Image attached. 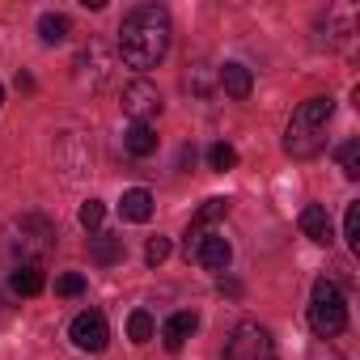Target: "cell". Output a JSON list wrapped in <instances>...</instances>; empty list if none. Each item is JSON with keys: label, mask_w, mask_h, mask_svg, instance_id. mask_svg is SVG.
<instances>
[{"label": "cell", "mask_w": 360, "mask_h": 360, "mask_svg": "<svg viewBox=\"0 0 360 360\" xmlns=\"http://www.w3.org/2000/svg\"><path fill=\"white\" fill-rule=\"evenodd\" d=\"M169 51V13L161 5H140L119 26V60L136 72H148Z\"/></svg>", "instance_id": "1"}, {"label": "cell", "mask_w": 360, "mask_h": 360, "mask_svg": "<svg viewBox=\"0 0 360 360\" xmlns=\"http://www.w3.org/2000/svg\"><path fill=\"white\" fill-rule=\"evenodd\" d=\"M330 115H335V102L330 98H305L288 127H284V153L297 157V161H309L326 148V127H330Z\"/></svg>", "instance_id": "2"}, {"label": "cell", "mask_w": 360, "mask_h": 360, "mask_svg": "<svg viewBox=\"0 0 360 360\" xmlns=\"http://www.w3.org/2000/svg\"><path fill=\"white\" fill-rule=\"evenodd\" d=\"M309 326H314V335L318 339H335L343 326H347V301H343V292H339V284L335 280H314V297H309Z\"/></svg>", "instance_id": "3"}, {"label": "cell", "mask_w": 360, "mask_h": 360, "mask_svg": "<svg viewBox=\"0 0 360 360\" xmlns=\"http://www.w3.org/2000/svg\"><path fill=\"white\" fill-rule=\"evenodd\" d=\"M51 246H56V225L47 221V217H22L13 229H9V250L22 259V263H39L43 267V259L51 255Z\"/></svg>", "instance_id": "4"}, {"label": "cell", "mask_w": 360, "mask_h": 360, "mask_svg": "<svg viewBox=\"0 0 360 360\" xmlns=\"http://www.w3.org/2000/svg\"><path fill=\"white\" fill-rule=\"evenodd\" d=\"M225 360H276V343L259 322H238L225 343Z\"/></svg>", "instance_id": "5"}, {"label": "cell", "mask_w": 360, "mask_h": 360, "mask_svg": "<svg viewBox=\"0 0 360 360\" xmlns=\"http://www.w3.org/2000/svg\"><path fill=\"white\" fill-rule=\"evenodd\" d=\"M119 102H123V115H127L131 123H148V119H157L161 106H165V102H161V89H157L153 81H144V77H140V81H127Z\"/></svg>", "instance_id": "6"}, {"label": "cell", "mask_w": 360, "mask_h": 360, "mask_svg": "<svg viewBox=\"0 0 360 360\" xmlns=\"http://www.w3.org/2000/svg\"><path fill=\"white\" fill-rule=\"evenodd\" d=\"M187 259H195L208 271H225L233 259V246L221 233H187Z\"/></svg>", "instance_id": "7"}, {"label": "cell", "mask_w": 360, "mask_h": 360, "mask_svg": "<svg viewBox=\"0 0 360 360\" xmlns=\"http://www.w3.org/2000/svg\"><path fill=\"white\" fill-rule=\"evenodd\" d=\"M68 339L81 347V352H102L110 343V326H106V314L102 309H81L68 326Z\"/></svg>", "instance_id": "8"}, {"label": "cell", "mask_w": 360, "mask_h": 360, "mask_svg": "<svg viewBox=\"0 0 360 360\" xmlns=\"http://www.w3.org/2000/svg\"><path fill=\"white\" fill-rule=\"evenodd\" d=\"M110 72H115V56H110L102 43H89V47L77 56V77L89 81V89H102V85L110 81Z\"/></svg>", "instance_id": "9"}, {"label": "cell", "mask_w": 360, "mask_h": 360, "mask_svg": "<svg viewBox=\"0 0 360 360\" xmlns=\"http://www.w3.org/2000/svg\"><path fill=\"white\" fill-rule=\"evenodd\" d=\"M195 326H200V318H195L191 309L169 314V318H165V326H161V343H165V352H183V343L195 335Z\"/></svg>", "instance_id": "10"}, {"label": "cell", "mask_w": 360, "mask_h": 360, "mask_svg": "<svg viewBox=\"0 0 360 360\" xmlns=\"http://www.w3.org/2000/svg\"><path fill=\"white\" fill-rule=\"evenodd\" d=\"M217 85H221L233 102H246L250 89H255V77H250L246 64H225V68H217Z\"/></svg>", "instance_id": "11"}, {"label": "cell", "mask_w": 360, "mask_h": 360, "mask_svg": "<svg viewBox=\"0 0 360 360\" xmlns=\"http://www.w3.org/2000/svg\"><path fill=\"white\" fill-rule=\"evenodd\" d=\"M301 233H305L309 242H318V246H330V242H335V225H330V212H326L322 204H309V208L301 212Z\"/></svg>", "instance_id": "12"}, {"label": "cell", "mask_w": 360, "mask_h": 360, "mask_svg": "<svg viewBox=\"0 0 360 360\" xmlns=\"http://www.w3.org/2000/svg\"><path fill=\"white\" fill-rule=\"evenodd\" d=\"M183 85H187L195 98H212V94H217V68H212L208 60H195V64H187Z\"/></svg>", "instance_id": "13"}, {"label": "cell", "mask_w": 360, "mask_h": 360, "mask_svg": "<svg viewBox=\"0 0 360 360\" xmlns=\"http://www.w3.org/2000/svg\"><path fill=\"white\" fill-rule=\"evenodd\" d=\"M119 212H123V221H131V225H144V221L153 217V195H148L144 187H131V191H123V200H119Z\"/></svg>", "instance_id": "14"}, {"label": "cell", "mask_w": 360, "mask_h": 360, "mask_svg": "<svg viewBox=\"0 0 360 360\" xmlns=\"http://www.w3.org/2000/svg\"><path fill=\"white\" fill-rule=\"evenodd\" d=\"M43 284H47V276H43L39 263H18V271L9 276V288H13L18 297H39Z\"/></svg>", "instance_id": "15"}, {"label": "cell", "mask_w": 360, "mask_h": 360, "mask_svg": "<svg viewBox=\"0 0 360 360\" xmlns=\"http://www.w3.org/2000/svg\"><path fill=\"white\" fill-rule=\"evenodd\" d=\"M123 144H127L131 157H153V153H157V131H153L148 123H131V127L123 131Z\"/></svg>", "instance_id": "16"}, {"label": "cell", "mask_w": 360, "mask_h": 360, "mask_svg": "<svg viewBox=\"0 0 360 360\" xmlns=\"http://www.w3.org/2000/svg\"><path fill=\"white\" fill-rule=\"evenodd\" d=\"M89 259H94L98 267H110V263H119V259H123V238H115V233H102V238H94V246H89Z\"/></svg>", "instance_id": "17"}, {"label": "cell", "mask_w": 360, "mask_h": 360, "mask_svg": "<svg viewBox=\"0 0 360 360\" xmlns=\"http://www.w3.org/2000/svg\"><path fill=\"white\" fill-rule=\"evenodd\" d=\"M221 217H229V200L212 195V200H204V204H200V212H195V221H191V229H187V233H204V225H212V221H221Z\"/></svg>", "instance_id": "18"}, {"label": "cell", "mask_w": 360, "mask_h": 360, "mask_svg": "<svg viewBox=\"0 0 360 360\" xmlns=\"http://www.w3.org/2000/svg\"><path fill=\"white\" fill-rule=\"evenodd\" d=\"M153 335H157L153 314H148V309H131V314H127V339H131V343H148Z\"/></svg>", "instance_id": "19"}, {"label": "cell", "mask_w": 360, "mask_h": 360, "mask_svg": "<svg viewBox=\"0 0 360 360\" xmlns=\"http://www.w3.org/2000/svg\"><path fill=\"white\" fill-rule=\"evenodd\" d=\"M68 30H72V22H68L64 13H43V18H39V34H43V43H64Z\"/></svg>", "instance_id": "20"}, {"label": "cell", "mask_w": 360, "mask_h": 360, "mask_svg": "<svg viewBox=\"0 0 360 360\" xmlns=\"http://www.w3.org/2000/svg\"><path fill=\"white\" fill-rule=\"evenodd\" d=\"M208 165H212L217 174L233 169V165H238V148H233V144H225V140H221V144H212V148H208Z\"/></svg>", "instance_id": "21"}, {"label": "cell", "mask_w": 360, "mask_h": 360, "mask_svg": "<svg viewBox=\"0 0 360 360\" xmlns=\"http://www.w3.org/2000/svg\"><path fill=\"white\" fill-rule=\"evenodd\" d=\"M77 221H81L89 233H94V229H102V221H106V204H102V200H85V204H81V212H77Z\"/></svg>", "instance_id": "22"}, {"label": "cell", "mask_w": 360, "mask_h": 360, "mask_svg": "<svg viewBox=\"0 0 360 360\" xmlns=\"http://www.w3.org/2000/svg\"><path fill=\"white\" fill-rule=\"evenodd\" d=\"M339 165H343L347 178H360V144H356V140L339 144Z\"/></svg>", "instance_id": "23"}, {"label": "cell", "mask_w": 360, "mask_h": 360, "mask_svg": "<svg viewBox=\"0 0 360 360\" xmlns=\"http://www.w3.org/2000/svg\"><path fill=\"white\" fill-rule=\"evenodd\" d=\"M343 238L352 250H360V204H347V217H343Z\"/></svg>", "instance_id": "24"}, {"label": "cell", "mask_w": 360, "mask_h": 360, "mask_svg": "<svg viewBox=\"0 0 360 360\" xmlns=\"http://www.w3.org/2000/svg\"><path fill=\"white\" fill-rule=\"evenodd\" d=\"M56 292H60V297H81V292H85V276H77V271H64V276L56 280Z\"/></svg>", "instance_id": "25"}, {"label": "cell", "mask_w": 360, "mask_h": 360, "mask_svg": "<svg viewBox=\"0 0 360 360\" xmlns=\"http://www.w3.org/2000/svg\"><path fill=\"white\" fill-rule=\"evenodd\" d=\"M144 259H148L153 267H157V263H165V259H169V238H161V233H157V238H148V246H144Z\"/></svg>", "instance_id": "26"}, {"label": "cell", "mask_w": 360, "mask_h": 360, "mask_svg": "<svg viewBox=\"0 0 360 360\" xmlns=\"http://www.w3.org/2000/svg\"><path fill=\"white\" fill-rule=\"evenodd\" d=\"M305 360H347V356H343V352H339L335 343H326V339H318V343L309 347V356H305Z\"/></svg>", "instance_id": "27"}, {"label": "cell", "mask_w": 360, "mask_h": 360, "mask_svg": "<svg viewBox=\"0 0 360 360\" xmlns=\"http://www.w3.org/2000/svg\"><path fill=\"white\" fill-rule=\"evenodd\" d=\"M0 102H5V89H0Z\"/></svg>", "instance_id": "28"}]
</instances>
